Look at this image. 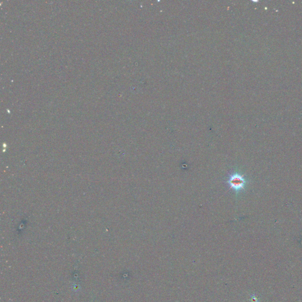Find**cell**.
I'll use <instances>...</instances> for the list:
<instances>
[{
    "instance_id": "cell-1",
    "label": "cell",
    "mask_w": 302,
    "mask_h": 302,
    "mask_svg": "<svg viewBox=\"0 0 302 302\" xmlns=\"http://www.w3.org/2000/svg\"><path fill=\"white\" fill-rule=\"evenodd\" d=\"M226 183L230 186V189H232L237 194H238L245 189L247 181L243 175L235 172L230 174Z\"/></svg>"
},
{
    "instance_id": "cell-2",
    "label": "cell",
    "mask_w": 302,
    "mask_h": 302,
    "mask_svg": "<svg viewBox=\"0 0 302 302\" xmlns=\"http://www.w3.org/2000/svg\"><path fill=\"white\" fill-rule=\"evenodd\" d=\"M251 300H252V302H258V301H258V298L255 295H252Z\"/></svg>"
}]
</instances>
